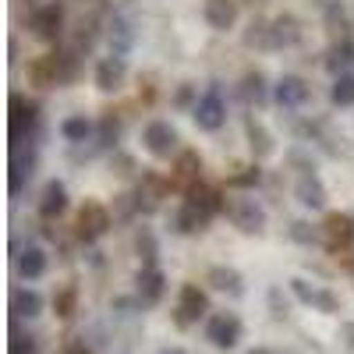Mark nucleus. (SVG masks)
<instances>
[{
	"instance_id": "nucleus-42",
	"label": "nucleus",
	"mask_w": 354,
	"mask_h": 354,
	"mask_svg": "<svg viewBox=\"0 0 354 354\" xmlns=\"http://www.w3.org/2000/svg\"><path fill=\"white\" fill-rule=\"evenodd\" d=\"M290 294L298 298L301 305H312V298H315V287L308 283V280H301V277H294L290 280Z\"/></svg>"
},
{
	"instance_id": "nucleus-13",
	"label": "nucleus",
	"mask_w": 354,
	"mask_h": 354,
	"mask_svg": "<svg viewBox=\"0 0 354 354\" xmlns=\"http://www.w3.org/2000/svg\"><path fill=\"white\" fill-rule=\"evenodd\" d=\"M273 100H277L283 110H301V106L312 100V85H308L301 75H283V78L273 85Z\"/></svg>"
},
{
	"instance_id": "nucleus-40",
	"label": "nucleus",
	"mask_w": 354,
	"mask_h": 354,
	"mask_svg": "<svg viewBox=\"0 0 354 354\" xmlns=\"http://www.w3.org/2000/svg\"><path fill=\"white\" fill-rule=\"evenodd\" d=\"M287 163L298 170V177L301 174H315V160H312V153H305L301 145H294V149H287Z\"/></svg>"
},
{
	"instance_id": "nucleus-18",
	"label": "nucleus",
	"mask_w": 354,
	"mask_h": 354,
	"mask_svg": "<svg viewBox=\"0 0 354 354\" xmlns=\"http://www.w3.org/2000/svg\"><path fill=\"white\" fill-rule=\"evenodd\" d=\"M238 96H241L245 106L262 110L266 103L273 100V88H270V82H266V75H262L259 68H252V71H245L241 82H238Z\"/></svg>"
},
{
	"instance_id": "nucleus-7",
	"label": "nucleus",
	"mask_w": 354,
	"mask_h": 354,
	"mask_svg": "<svg viewBox=\"0 0 354 354\" xmlns=\"http://www.w3.org/2000/svg\"><path fill=\"white\" fill-rule=\"evenodd\" d=\"M11 149L15 145H25L28 142V135L36 131V124H39V103H32V100H25L21 93H11Z\"/></svg>"
},
{
	"instance_id": "nucleus-28",
	"label": "nucleus",
	"mask_w": 354,
	"mask_h": 354,
	"mask_svg": "<svg viewBox=\"0 0 354 354\" xmlns=\"http://www.w3.org/2000/svg\"><path fill=\"white\" fill-rule=\"evenodd\" d=\"M93 135H96V124L88 121L85 113H75V117H64V121H61V138L71 142V145H82V142H88Z\"/></svg>"
},
{
	"instance_id": "nucleus-43",
	"label": "nucleus",
	"mask_w": 354,
	"mask_h": 354,
	"mask_svg": "<svg viewBox=\"0 0 354 354\" xmlns=\"http://www.w3.org/2000/svg\"><path fill=\"white\" fill-rule=\"evenodd\" d=\"M110 167H113V174H117V177H131V174L138 170L131 156H124V153H117V149H113V160H110Z\"/></svg>"
},
{
	"instance_id": "nucleus-15",
	"label": "nucleus",
	"mask_w": 354,
	"mask_h": 354,
	"mask_svg": "<svg viewBox=\"0 0 354 354\" xmlns=\"http://www.w3.org/2000/svg\"><path fill=\"white\" fill-rule=\"evenodd\" d=\"M93 82H96V88L100 93H121L124 88V82H128V61L124 57H103V61L96 64V71H93Z\"/></svg>"
},
{
	"instance_id": "nucleus-9",
	"label": "nucleus",
	"mask_w": 354,
	"mask_h": 354,
	"mask_svg": "<svg viewBox=\"0 0 354 354\" xmlns=\"http://www.w3.org/2000/svg\"><path fill=\"white\" fill-rule=\"evenodd\" d=\"M170 192H181L188 195L195 185H202V156L195 149H181L174 156V170H170Z\"/></svg>"
},
{
	"instance_id": "nucleus-5",
	"label": "nucleus",
	"mask_w": 354,
	"mask_h": 354,
	"mask_svg": "<svg viewBox=\"0 0 354 354\" xmlns=\"http://www.w3.org/2000/svg\"><path fill=\"white\" fill-rule=\"evenodd\" d=\"M192 121H195L198 131H220L227 124V103H223V93H220L216 82L198 96V103L192 110Z\"/></svg>"
},
{
	"instance_id": "nucleus-1",
	"label": "nucleus",
	"mask_w": 354,
	"mask_h": 354,
	"mask_svg": "<svg viewBox=\"0 0 354 354\" xmlns=\"http://www.w3.org/2000/svg\"><path fill=\"white\" fill-rule=\"evenodd\" d=\"M78 78V53L75 50H53L46 57L28 61V85L36 88H61Z\"/></svg>"
},
{
	"instance_id": "nucleus-23",
	"label": "nucleus",
	"mask_w": 354,
	"mask_h": 354,
	"mask_svg": "<svg viewBox=\"0 0 354 354\" xmlns=\"http://www.w3.org/2000/svg\"><path fill=\"white\" fill-rule=\"evenodd\" d=\"M301 43V21L294 15H277L270 21V50H290Z\"/></svg>"
},
{
	"instance_id": "nucleus-11",
	"label": "nucleus",
	"mask_w": 354,
	"mask_h": 354,
	"mask_svg": "<svg viewBox=\"0 0 354 354\" xmlns=\"http://www.w3.org/2000/svg\"><path fill=\"white\" fill-rule=\"evenodd\" d=\"M241 333H245V326L234 312H216V315H209V322H205V340H209L213 347H223V351H230L234 344H238Z\"/></svg>"
},
{
	"instance_id": "nucleus-24",
	"label": "nucleus",
	"mask_w": 354,
	"mask_h": 354,
	"mask_svg": "<svg viewBox=\"0 0 354 354\" xmlns=\"http://www.w3.org/2000/svg\"><path fill=\"white\" fill-rule=\"evenodd\" d=\"M15 266H18V277L21 280H43L46 277V252L39 245H25L18 255H15Z\"/></svg>"
},
{
	"instance_id": "nucleus-30",
	"label": "nucleus",
	"mask_w": 354,
	"mask_h": 354,
	"mask_svg": "<svg viewBox=\"0 0 354 354\" xmlns=\"http://www.w3.org/2000/svg\"><path fill=\"white\" fill-rule=\"evenodd\" d=\"M259 185H262V167L259 163L234 167V174H227V188H234V192H252Z\"/></svg>"
},
{
	"instance_id": "nucleus-16",
	"label": "nucleus",
	"mask_w": 354,
	"mask_h": 354,
	"mask_svg": "<svg viewBox=\"0 0 354 354\" xmlns=\"http://www.w3.org/2000/svg\"><path fill=\"white\" fill-rule=\"evenodd\" d=\"M245 142H248L252 163H262V160H270L277 153V138L259 117H245Z\"/></svg>"
},
{
	"instance_id": "nucleus-10",
	"label": "nucleus",
	"mask_w": 354,
	"mask_h": 354,
	"mask_svg": "<svg viewBox=\"0 0 354 354\" xmlns=\"http://www.w3.org/2000/svg\"><path fill=\"white\" fill-rule=\"evenodd\" d=\"M28 28L39 43H61L64 36V4H43L28 18Z\"/></svg>"
},
{
	"instance_id": "nucleus-31",
	"label": "nucleus",
	"mask_w": 354,
	"mask_h": 354,
	"mask_svg": "<svg viewBox=\"0 0 354 354\" xmlns=\"http://www.w3.org/2000/svg\"><path fill=\"white\" fill-rule=\"evenodd\" d=\"M117 138H121V113L106 110L100 117V124H96V145H103V149H117Z\"/></svg>"
},
{
	"instance_id": "nucleus-49",
	"label": "nucleus",
	"mask_w": 354,
	"mask_h": 354,
	"mask_svg": "<svg viewBox=\"0 0 354 354\" xmlns=\"http://www.w3.org/2000/svg\"><path fill=\"white\" fill-rule=\"evenodd\" d=\"M160 354H188V351H185V347H163Z\"/></svg>"
},
{
	"instance_id": "nucleus-12",
	"label": "nucleus",
	"mask_w": 354,
	"mask_h": 354,
	"mask_svg": "<svg viewBox=\"0 0 354 354\" xmlns=\"http://www.w3.org/2000/svg\"><path fill=\"white\" fill-rule=\"evenodd\" d=\"M205 312H209V294H205L198 283H185L181 287V301H177V312H174V319H177V326H192V322H198Z\"/></svg>"
},
{
	"instance_id": "nucleus-46",
	"label": "nucleus",
	"mask_w": 354,
	"mask_h": 354,
	"mask_svg": "<svg viewBox=\"0 0 354 354\" xmlns=\"http://www.w3.org/2000/svg\"><path fill=\"white\" fill-rule=\"evenodd\" d=\"M340 340L354 351V322H344V326H340Z\"/></svg>"
},
{
	"instance_id": "nucleus-45",
	"label": "nucleus",
	"mask_w": 354,
	"mask_h": 354,
	"mask_svg": "<svg viewBox=\"0 0 354 354\" xmlns=\"http://www.w3.org/2000/svg\"><path fill=\"white\" fill-rule=\"evenodd\" d=\"M11 354H36V340L21 337V333H11Z\"/></svg>"
},
{
	"instance_id": "nucleus-6",
	"label": "nucleus",
	"mask_w": 354,
	"mask_h": 354,
	"mask_svg": "<svg viewBox=\"0 0 354 354\" xmlns=\"http://www.w3.org/2000/svg\"><path fill=\"white\" fill-rule=\"evenodd\" d=\"M75 227H78V238H82L85 245H93V241H100L103 234L113 227V216H110V209H106L103 202L85 198V202H82V209H78Z\"/></svg>"
},
{
	"instance_id": "nucleus-21",
	"label": "nucleus",
	"mask_w": 354,
	"mask_h": 354,
	"mask_svg": "<svg viewBox=\"0 0 354 354\" xmlns=\"http://www.w3.org/2000/svg\"><path fill=\"white\" fill-rule=\"evenodd\" d=\"M36 209H39L43 220H61L68 213V185L57 181V177L46 181L43 192H39V205H36Z\"/></svg>"
},
{
	"instance_id": "nucleus-35",
	"label": "nucleus",
	"mask_w": 354,
	"mask_h": 354,
	"mask_svg": "<svg viewBox=\"0 0 354 354\" xmlns=\"http://www.w3.org/2000/svg\"><path fill=\"white\" fill-rule=\"evenodd\" d=\"M287 234H290V241H298V245H305V248H322V227H312L308 220H294L290 227H287Z\"/></svg>"
},
{
	"instance_id": "nucleus-50",
	"label": "nucleus",
	"mask_w": 354,
	"mask_h": 354,
	"mask_svg": "<svg viewBox=\"0 0 354 354\" xmlns=\"http://www.w3.org/2000/svg\"><path fill=\"white\" fill-rule=\"evenodd\" d=\"M248 354H277V351H270V347H255V351H248Z\"/></svg>"
},
{
	"instance_id": "nucleus-27",
	"label": "nucleus",
	"mask_w": 354,
	"mask_h": 354,
	"mask_svg": "<svg viewBox=\"0 0 354 354\" xmlns=\"http://www.w3.org/2000/svg\"><path fill=\"white\" fill-rule=\"evenodd\" d=\"M11 312H15L18 319H36V315L43 312V294L32 290V287H18V290L11 294Z\"/></svg>"
},
{
	"instance_id": "nucleus-51",
	"label": "nucleus",
	"mask_w": 354,
	"mask_h": 354,
	"mask_svg": "<svg viewBox=\"0 0 354 354\" xmlns=\"http://www.w3.org/2000/svg\"><path fill=\"white\" fill-rule=\"evenodd\" d=\"M347 50H351V61H354V32H351V39H347Z\"/></svg>"
},
{
	"instance_id": "nucleus-4",
	"label": "nucleus",
	"mask_w": 354,
	"mask_h": 354,
	"mask_svg": "<svg viewBox=\"0 0 354 354\" xmlns=\"http://www.w3.org/2000/svg\"><path fill=\"white\" fill-rule=\"evenodd\" d=\"M167 192H170V181H163V177L153 174V170H142V177L135 181V192H131L135 213H138V216H153L160 205H163Z\"/></svg>"
},
{
	"instance_id": "nucleus-25",
	"label": "nucleus",
	"mask_w": 354,
	"mask_h": 354,
	"mask_svg": "<svg viewBox=\"0 0 354 354\" xmlns=\"http://www.w3.org/2000/svg\"><path fill=\"white\" fill-rule=\"evenodd\" d=\"M205 283H209L213 290L230 294V298H241L245 294V277L234 270V266H213V270L205 273Z\"/></svg>"
},
{
	"instance_id": "nucleus-14",
	"label": "nucleus",
	"mask_w": 354,
	"mask_h": 354,
	"mask_svg": "<svg viewBox=\"0 0 354 354\" xmlns=\"http://www.w3.org/2000/svg\"><path fill=\"white\" fill-rule=\"evenodd\" d=\"M185 202L192 205V209H198L209 223H213L220 213H227V198H223V192H220L216 185H205V181H202V185H195V188L185 195Z\"/></svg>"
},
{
	"instance_id": "nucleus-41",
	"label": "nucleus",
	"mask_w": 354,
	"mask_h": 354,
	"mask_svg": "<svg viewBox=\"0 0 354 354\" xmlns=\"http://www.w3.org/2000/svg\"><path fill=\"white\" fill-rule=\"evenodd\" d=\"M195 103H198L195 82H181V85H177V93H174V106L177 110H195Z\"/></svg>"
},
{
	"instance_id": "nucleus-19",
	"label": "nucleus",
	"mask_w": 354,
	"mask_h": 354,
	"mask_svg": "<svg viewBox=\"0 0 354 354\" xmlns=\"http://www.w3.org/2000/svg\"><path fill=\"white\" fill-rule=\"evenodd\" d=\"M32 174H36V149H32V145H15V149H11V181H8L11 198L21 195L25 181Z\"/></svg>"
},
{
	"instance_id": "nucleus-52",
	"label": "nucleus",
	"mask_w": 354,
	"mask_h": 354,
	"mask_svg": "<svg viewBox=\"0 0 354 354\" xmlns=\"http://www.w3.org/2000/svg\"><path fill=\"white\" fill-rule=\"evenodd\" d=\"M252 4H266V0H252Z\"/></svg>"
},
{
	"instance_id": "nucleus-32",
	"label": "nucleus",
	"mask_w": 354,
	"mask_h": 354,
	"mask_svg": "<svg viewBox=\"0 0 354 354\" xmlns=\"http://www.w3.org/2000/svg\"><path fill=\"white\" fill-rule=\"evenodd\" d=\"M131 43H135V28H131V21L113 18V21H110V46H113V57H124V53L131 50Z\"/></svg>"
},
{
	"instance_id": "nucleus-34",
	"label": "nucleus",
	"mask_w": 354,
	"mask_h": 354,
	"mask_svg": "<svg viewBox=\"0 0 354 354\" xmlns=\"http://www.w3.org/2000/svg\"><path fill=\"white\" fill-rule=\"evenodd\" d=\"M241 43L248 50H270V21H266V18H252L248 28H245V36H241Z\"/></svg>"
},
{
	"instance_id": "nucleus-26",
	"label": "nucleus",
	"mask_w": 354,
	"mask_h": 354,
	"mask_svg": "<svg viewBox=\"0 0 354 354\" xmlns=\"http://www.w3.org/2000/svg\"><path fill=\"white\" fill-rule=\"evenodd\" d=\"M205 227H209V220H205L198 209H192L188 202H181L174 209V216H170V230L174 234H202Z\"/></svg>"
},
{
	"instance_id": "nucleus-48",
	"label": "nucleus",
	"mask_w": 354,
	"mask_h": 354,
	"mask_svg": "<svg viewBox=\"0 0 354 354\" xmlns=\"http://www.w3.org/2000/svg\"><path fill=\"white\" fill-rule=\"evenodd\" d=\"M68 354H88V347H85L82 340H71V344H68Z\"/></svg>"
},
{
	"instance_id": "nucleus-44",
	"label": "nucleus",
	"mask_w": 354,
	"mask_h": 354,
	"mask_svg": "<svg viewBox=\"0 0 354 354\" xmlns=\"http://www.w3.org/2000/svg\"><path fill=\"white\" fill-rule=\"evenodd\" d=\"M270 308H273V319H287V315H290V312H287L290 305H287V298H283V290H280V287L270 290Z\"/></svg>"
},
{
	"instance_id": "nucleus-17",
	"label": "nucleus",
	"mask_w": 354,
	"mask_h": 354,
	"mask_svg": "<svg viewBox=\"0 0 354 354\" xmlns=\"http://www.w3.org/2000/svg\"><path fill=\"white\" fill-rule=\"evenodd\" d=\"M202 18L213 32H230L241 18L238 0H202Z\"/></svg>"
},
{
	"instance_id": "nucleus-8",
	"label": "nucleus",
	"mask_w": 354,
	"mask_h": 354,
	"mask_svg": "<svg viewBox=\"0 0 354 354\" xmlns=\"http://www.w3.org/2000/svg\"><path fill=\"white\" fill-rule=\"evenodd\" d=\"M322 248L330 255H344L347 248H354V220L347 213H326V220H322Z\"/></svg>"
},
{
	"instance_id": "nucleus-22",
	"label": "nucleus",
	"mask_w": 354,
	"mask_h": 354,
	"mask_svg": "<svg viewBox=\"0 0 354 354\" xmlns=\"http://www.w3.org/2000/svg\"><path fill=\"white\" fill-rule=\"evenodd\" d=\"M135 290H138V301L142 305H160L163 301V294H167V277L163 270L156 266V270H142L135 273Z\"/></svg>"
},
{
	"instance_id": "nucleus-37",
	"label": "nucleus",
	"mask_w": 354,
	"mask_h": 354,
	"mask_svg": "<svg viewBox=\"0 0 354 354\" xmlns=\"http://www.w3.org/2000/svg\"><path fill=\"white\" fill-rule=\"evenodd\" d=\"M354 61H351V50H347V39L344 43H333L330 46V53H326V71L333 75V78H340V75H347V68H351Z\"/></svg>"
},
{
	"instance_id": "nucleus-33",
	"label": "nucleus",
	"mask_w": 354,
	"mask_h": 354,
	"mask_svg": "<svg viewBox=\"0 0 354 354\" xmlns=\"http://www.w3.org/2000/svg\"><path fill=\"white\" fill-rule=\"evenodd\" d=\"M326 28H330V39H333V43H344V39H351L347 15H344V8H340V0L326 4Z\"/></svg>"
},
{
	"instance_id": "nucleus-20",
	"label": "nucleus",
	"mask_w": 354,
	"mask_h": 354,
	"mask_svg": "<svg viewBox=\"0 0 354 354\" xmlns=\"http://www.w3.org/2000/svg\"><path fill=\"white\" fill-rule=\"evenodd\" d=\"M294 198H298L305 209L319 213V209H326L330 192H326V185H322V177H319V174H301L298 181H294Z\"/></svg>"
},
{
	"instance_id": "nucleus-38",
	"label": "nucleus",
	"mask_w": 354,
	"mask_h": 354,
	"mask_svg": "<svg viewBox=\"0 0 354 354\" xmlns=\"http://www.w3.org/2000/svg\"><path fill=\"white\" fill-rule=\"evenodd\" d=\"M53 308H57V315H61V319H71V315H75V308H78V287H75V283H68L64 290H57Z\"/></svg>"
},
{
	"instance_id": "nucleus-39",
	"label": "nucleus",
	"mask_w": 354,
	"mask_h": 354,
	"mask_svg": "<svg viewBox=\"0 0 354 354\" xmlns=\"http://www.w3.org/2000/svg\"><path fill=\"white\" fill-rule=\"evenodd\" d=\"M312 308L322 312V315H337L340 312V298L330 290V287H315V298H312Z\"/></svg>"
},
{
	"instance_id": "nucleus-47",
	"label": "nucleus",
	"mask_w": 354,
	"mask_h": 354,
	"mask_svg": "<svg viewBox=\"0 0 354 354\" xmlns=\"http://www.w3.org/2000/svg\"><path fill=\"white\" fill-rule=\"evenodd\" d=\"M337 262L344 266V270H351V273H354V248H347L344 255H337Z\"/></svg>"
},
{
	"instance_id": "nucleus-2",
	"label": "nucleus",
	"mask_w": 354,
	"mask_h": 354,
	"mask_svg": "<svg viewBox=\"0 0 354 354\" xmlns=\"http://www.w3.org/2000/svg\"><path fill=\"white\" fill-rule=\"evenodd\" d=\"M142 149L153 160H170L181 153V135H177L170 121H149L142 128Z\"/></svg>"
},
{
	"instance_id": "nucleus-36",
	"label": "nucleus",
	"mask_w": 354,
	"mask_h": 354,
	"mask_svg": "<svg viewBox=\"0 0 354 354\" xmlns=\"http://www.w3.org/2000/svg\"><path fill=\"white\" fill-rule=\"evenodd\" d=\"M330 103H333V106H354V71L333 78V85H330Z\"/></svg>"
},
{
	"instance_id": "nucleus-29",
	"label": "nucleus",
	"mask_w": 354,
	"mask_h": 354,
	"mask_svg": "<svg viewBox=\"0 0 354 354\" xmlns=\"http://www.w3.org/2000/svg\"><path fill=\"white\" fill-rule=\"evenodd\" d=\"M135 255L142 259L145 270H156V259H160V241H156L153 227H138V230H135Z\"/></svg>"
},
{
	"instance_id": "nucleus-3",
	"label": "nucleus",
	"mask_w": 354,
	"mask_h": 354,
	"mask_svg": "<svg viewBox=\"0 0 354 354\" xmlns=\"http://www.w3.org/2000/svg\"><path fill=\"white\" fill-rule=\"evenodd\" d=\"M227 216H230V223L238 227L241 234H248V238H262L266 234V209L255 202V198H248V195H241V198H227Z\"/></svg>"
}]
</instances>
